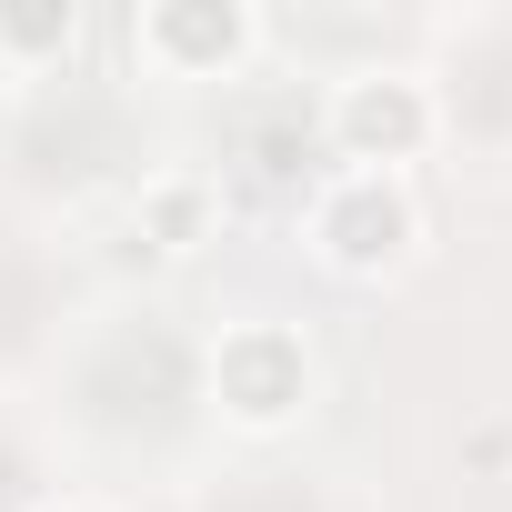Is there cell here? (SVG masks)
<instances>
[{
	"instance_id": "obj_1",
	"label": "cell",
	"mask_w": 512,
	"mask_h": 512,
	"mask_svg": "<svg viewBox=\"0 0 512 512\" xmlns=\"http://www.w3.org/2000/svg\"><path fill=\"white\" fill-rule=\"evenodd\" d=\"M332 231H342V251H352V262H372V251H392V231H402V211L362 191V201H352V211H342Z\"/></svg>"
},
{
	"instance_id": "obj_2",
	"label": "cell",
	"mask_w": 512,
	"mask_h": 512,
	"mask_svg": "<svg viewBox=\"0 0 512 512\" xmlns=\"http://www.w3.org/2000/svg\"><path fill=\"white\" fill-rule=\"evenodd\" d=\"M402 131H412V101H382V91L352 101V141H402Z\"/></svg>"
}]
</instances>
